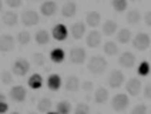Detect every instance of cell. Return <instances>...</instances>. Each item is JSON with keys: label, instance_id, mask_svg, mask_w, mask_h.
Returning <instances> with one entry per match:
<instances>
[{"label": "cell", "instance_id": "1", "mask_svg": "<svg viewBox=\"0 0 151 114\" xmlns=\"http://www.w3.org/2000/svg\"><path fill=\"white\" fill-rule=\"evenodd\" d=\"M87 67H88V71L96 76L99 74H103L107 69V60L101 56H91L88 58V63H87Z\"/></svg>", "mask_w": 151, "mask_h": 114}, {"label": "cell", "instance_id": "2", "mask_svg": "<svg viewBox=\"0 0 151 114\" xmlns=\"http://www.w3.org/2000/svg\"><path fill=\"white\" fill-rule=\"evenodd\" d=\"M20 20L26 27H32V26H36L40 22V16L33 9H26V10H23V13L20 16Z\"/></svg>", "mask_w": 151, "mask_h": 114}, {"label": "cell", "instance_id": "3", "mask_svg": "<svg viewBox=\"0 0 151 114\" xmlns=\"http://www.w3.org/2000/svg\"><path fill=\"white\" fill-rule=\"evenodd\" d=\"M150 44H151V39L147 33H143V32L137 33L134 36V39H133V46H134V49L138 50V51L147 50L150 47Z\"/></svg>", "mask_w": 151, "mask_h": 114}, {"label": "cell", "instance_id": "4", "mask_svg": "<svg viewBox=\"0 0 151 114\" xmlns=\"http://www.w3.org/2000/svg\"><path fill=\"white\" fill-rule=\"evenodd\" d=\"M130 104V97L124 94V93H118L116 94L113 100H111V107L117 111V113H121V111H124L127 107Z\"/></svg>", "mask_w": 151, "mask_h": 114}, {"label": "cell", "instance_id": "5", "mask_svg": "<svg viewBox=\"0 0 151 114\" xmlns=\"http://www.w3.org/2000/svg\"><path fill=\"white\" fill-rule=\"evenodd\" d=\"M29 70H30V63L26 58H17L16 61L13 63V66H12V71L17 77L26 76V74L29 73Z\"/></svg>", "mask_w": 151, "mask_h": 114}, {"label": "cell", "instance_id": "6", "mask_svg": "<svg viewBox=\"0 0 151 114\" xmlns=\"http://www.w3.org/2000/svg\"><path fill=\"white\" fill-rule=\"evenodd\" d=\"M124 80H126V76L121 70H113L110 73L109 79H107V83H109V86L111 89H118V87L123 86Z\"/></svg>", "mask_w": 151, "mask_h": 114}, {"label": "cell", "instance_id": "7", "mask_svg": "<svg viewBox=\"0 0 151 114\" xmlns=\"http://www.w3.org/2000/svg\"><path fill=\"white\" fill-rule=\"evenodd\" d=\"M70 61L73 64H83L87 58V53L83 47H73L70 50Z\"/></svg>", "mask_w": 151, "mask_h": 114}, {"label": "cell", "instance_id": "8", "mask_svg": "<svg viewBox=\"0 0 151 114\" xmlns=\"http://www.w3.org/2000/svg\"><path fill=\"white\" fill-rule=\"evenodd\" d=\"M16 46V39L10 34H1L0 36V51L1 53H9L14 49Z\"/></svg>", "mask_w": 151, "mask_h": 114}, {"label": "cell", "instance_id": "9", "mask_svg": "<svg viewBox=\"0 0 151 114\" xmlns=\"http://www.w3.org/2000/svg\"><path fill=\"white\" fill-rule=\"evenodd\" d=\"M9 96L10 98L13 100V101H17V103H23L27 97V91L23 86H13L12 90H10V93H9Z\"/></svg>", "mask_w": 151, "mask_h": 114}, {"label": "cell", "instance_id": "10", "mask_svg": "<svg viewBox=\"0 0 151 114\" xmlns=\"http://www.w3.org/2000/svg\"><path fill=\"white\" fill-rule=\"evenodd\" d=\"M141 82L138 80V79H130L128 82L126 83V91L128 93V96H131V97H137L138 94H140V91H141Z\"/></svg>", "mask_w": 151, "mask_h": 114}, {"label": "cell", "instance_id": "11", "mask_svg": "<svg viewBox=\"0 0 151 114\" xmlns=\"http://www.w3.org/2000/svg\"><path fill=\"white\" fill-rule=\"evenodd\" d=\"M118 64L126 69H131L135 64V56L131 51H123L118 57Z\"/></svg>", "mask_w": 151, "mask_h": 114}, {"label": "cell", "instance_id": "12", "mask_svg": "<svg viewBox=\"0 0 151 114\" xmlns=\"http://www.w3.org/2000/svg\"><path fill=\"white\" fill-rule=\"evenodd\" d=\"M51 34H53V39L57 41H64L68 37V29L64 25H56L53 27V30H51Z\"/></svg>", "mask_w": 151, "mask_h": 114}, {"label": "cell", "instance_id": "13", "mask_svg": "<svg viewBox=\"0 0 151 114\" xmlns=\"http://www.w3.org/2000/svg\"><path fill=\"white\" fill-rule=\"evenodd\" d=\"M40 12H42L43 16H46V17L54 16L56 12H57V3L56 1H51V0L43 1L42 4H40Z\"/></svg>", "mask_w": 151, "mask_h": 114}, {"label": "cell", "instance_id": "14", "mask_svg": "<svg viewBox=\"0 0 151 114\" xmlns=\"http://www.w3.org/2000/svg\"><path fill=\"white\" fill-rule=\"evenodd\" d=\"M86 44L91 49H96L101 44V34L97 30H91V32L87 34V39H86Z\"/></svg>", "mask_w": 151, "mask_h": 114}, {"label": "cell", "instance_id": "15", "mask_svg": "<svg viewBox=\"0 0 151 114\" xmlns=\"http://www.w3.org/2000/svg\"><path fill=\"white\" fill-rule=\"evenodd\" d=\"M70 34L73 36L74 40H80L86 34V23H83V22L74 23V25L71 26V29H70Z\"/></svg>", "mask_w": 151, "mask_h": 114}, {"label": "cell", "instance_id": "16", "mask_svg": "<svg viewBox=\"0 0 151 114\" xmlns=\"http://www.w3.org/2000/svg\"><path fill=\"white\" fill-rule=\"evenodd\" d=\"M81 87V84H80V79L77 77V76H68L67 79H66V83H64V89L67 90V91H71V93H74V91H78V89Z\"/></svg>", "mask_w": 151, "mask_h": 114}, {"label": "cell", "instance_id": "17", "mask_svg": "<svg viewBox=\"0 0 151 114\" xmlns=\"http://www.w3.org/2000/svg\"><path fill=\"white\" fill-rule=\"evenodd\" d=\"M86 23H87V26H90L91 29L99 27V25L101 23L100 13H99V12H96V10L88 12V13H87V16H86Z\"/></svg>", "mask_w": 151, "mask_h": 114}, {"label": "cell", "instance_id": "18", "mask_svg": "<svg viewBox=\"0 0 151 114\" xmlns=\"http://www.w3.org/2000/svg\"><path fill=\"white\" fill-rule=\"evenodd\" d=\"M76 13H77V4H76L74 1H67V3L63 4V7H61V14H63V17L70 19V17L74 16Z\"/></svg>", "mask_w": 151, "mask_h": 114}, {"label": "cell", "instance_id": "19", "mask_svg": "<svg viewBox=\"0 0 151 114\" xmlns=\"http://www.w3.org/2000/svg\"><path fill=\"white\" fill-rule=\"evenodd\" d=\"M1 22L4 23V26L13 27V26L17 25L19 16H17V13H14V12H4L3 16H1Z\"/></svg>", "mask_w": 151, "mask_h": 114}, {"label": "cell", "instance_id": "20", "mask_svg": "<svg viewBox=\"0 0 151 114\" xmlns=\"http://www.w3.org/2000/svg\"><path fill=\"white\" fill-rule=\"evenodd\" d=\"M109 100V91L106 87H99L94 91V101L97 104H106Z\"/></svg>", "mask_w": 151, "mask_h": 114}, {"label": "cell", "instance_id": "21", "mask_svg": "<svg viewBox=\"0 0 151 114\" xmlns=\"http://www.w3.org/2000/svg\"><path fill=\"white\" fill-rule=\"evenodd\" d=\"M117 29H118V25L117 22H114V20H106L104 23H103V34L104 36H113V34H116L117 33Z\"/></svg>", "mask_w": 151, "mask_h": 114}, {"label": "cell", "instance_id": "22", "mask_svg": "<svg viewBox=\"0 0 151 114\" xmlns=\"http://www.w3.org/2000/svg\"><path fill=\"white\" fill-rule=\"evenodd\" d=\"M141 19H143V16H141V13H140V10L138 9H133V10H130L128 13H127V23L131 26H135L138 25L140 22H141Z\"/></svg>", "mask_w": 151, "mask_h": 114}, {"label": "cell", "instance_id": "23", "mask_svg": "<svg viewBox=\"0 0 151 114\" xmlns=\"http://www.w3.org/2000/svg\"><path fill=\"white\" fill-rule=\"evenodd\" d=\"M47 87L53 91H57L61 87V77L59 74H50L47 77Z\"/></svg>", "mask_w": 151, "mask_h": 114}, {"label": "cell", "instance_id": "24", "mask_svg": "<svg viewBox=\"0 0 151 114\" xmlns=\"http://www.w3.org/2000/svg\"><path fill=\"white\" fill-rule=\"evenodd\" d=\"M27 84H29V87H30V89H33V90L42 89V86H43V77L40 76V74H37V73L32 74V76L29 77V80H27Z\"/></svg>", "mask_w": 151, "mask_h": 114}, {"label": "cell", "instance_id": "25", "mask_svg": "<svg viewBox=\"0 0 151 114\" xmlns=\"http://www.w3.org/2000/svg\"><path fill=\"white\" fill-rule=\"evenodd\" d=\"M34 39H36V43L40 44V46L49 44V41H50V33L47 32V30H44V29L37 30L36 36H34Z\"/></svg>", "mask_w": 151, "mask_h": 114}, {"label": "cell", "instance_id": "26", "mask_svg": "<svg viewBox=\"0 0 151 114\" xmlns=\"http://www.w3.org/2000/svg\"><path fill=\"white\" fill-rule=\"evenodd\" d=\"M64 57H66V53H64V50L63 49H53L50 51V60L53 63H61V61H64Z\"/></svg>", "mask_w": 151, "mask_h": 114}, {"label": "cell", "instance_id": "27", "mask_svg": "<svg viewBox=\"0 0 151 114\" xmlns=\"http://www.w3.org/2000/svg\"><path fill=\"white\" fill-rule=\"evenodd\" d=\"M103 50H104V53L110 57L117 56L118 54V46H117V43H114V41H106L104 46H103Z\"/></svg>", "mask_w": 151, "mask_h": 114}, {"label": "cell", "instance_id": "28", "mask_svg": "<svg viewBox=\"0 0 151 114\" xmlns=\"http://www.w3.org/2000/svg\"><path fill=\"white\" fill-rule=\"evenodd\" d=\"M116 37H117L118 43L127 44V43H130V40H131V32H130L128 29H121V30H118V33L116 34Z\"/></svg>", "mask_w": 151, "mask_h": 114}, {"label": "cell", "instance_id": "29", "mask_svg": "<svg viewBox=\"0 0 151 114\" xmlns=\"http://www.w3.org/2000/svg\"><path fill=\"white\" fill-rule=\"evenodd\" d=\"M51 108V100L49 97H43L39 100V103H37V110L40 111V113H49Z\"/></svg>", "mask_w": 151, "mask_h": 114}, {"label": "cell", "instance_id": "30", "mask_svg": "<svg viewBox=\"0 0 151 114\" xmlns=\"http://www.w3.org/2000/svg\"><path fill=\"white\" fill-rule=\"evenodd\" d=\"M70 111H71V104L67 100H61L57 103V106H56V113L57 114H70Z\"/></svg>", "mask_w": 151, "mask_h": 114}, {"label": "cell", "instance_id": "31", "mask_svg": "<svg viewBox=\"0 0 151 114\" xmlns=\"http://www.w3.org/2000/svg\"><path fill=\"white\" fill-rule=\"evenodd\" d=\"M16 40H17V43H19V44H22V46H27V44L30 43V40H32L30 33L26 32V30H23V32H19Z\"/></svg>", "mask_w": 151, "mask_h": 114}, {"label": "cell", "instance_id": "32", "mask_svg": "<svg viewBox=\"0 0 151 114\" xmlns=\"http://www.w3.org/2000/svg\"><path fill=\"white\" fill-rule=\"evenodd\" d=\"M111 6L113 9L118 12V13H123V12H126V9L128 7V3H127V0H113L111 1Z\"/></svg>", "mask_w": 151, "mask_h": 114}, {"label": "cell", "instance_id": "33", "mask_svg": "<svg viewBox=\"0 0 151 114\" xmlns=\"http://www.w3.org/2000/svg\"><path fill=\"white\" fill-rule=\"evenodd\" d=\"M150 63L148 61H141L140 64H138V69H137V73L138 76H141V77H145V76H148L150 74Z\"/></svg>", "mask_w": 151, "mask_h": 114}, {"label": "cell", "instance_id": "34", "mask_svg": "<svg viewBox=\"0 0 151 114\" xmlns=\"http://www.w3.org/2000/svg\"><path fill=\"white\" fill-rule=\"evenodd\" d=\"M74 114H90V106L86 103H80L76 106Z\"/></svg>", "mask_w": 151, "mask_h": 114}, {"label": "cell", "instance_id": "35", "mask_svg": "<svg viewBox=\"0 0 151 114\" xmlns=\"http://www.w3.org/2000/svg\"><path fill=\"white\" fill-rule=\"evenodd\" d=\"M0 80H1V83L3 84H10V83L13 82V74L12 73H9L7 70L6 71H1V74H0Z\"/></svg>", "mask_w": 151, "mask_h": 114}, {"label": "cell", "instance_id": "36", "mask_svg": "<svg viewBox=\"0 0 151 114\" xmlns=\"http://www.w3.org/2000/svg\"><path fill=\"white\" fill-rule=\"evenodd\" d=\"M130 114H148V108L145 104H137Z\"/></svg>", "mask_w": 151, "mask_h": 114}, {"label": "cell", "instance_id": "37", "mask_svg": "<svg viewBox=\"0 0 151 114\" xmlns=\"http://www.w3.org/2000/svg\"><path fill=\"white\" fill-rule=\"evenodd\" d=\"M33 61L36 66H44V63H46V58H44V56H43L42 53H34L33 54Z\"/></svg>", "mask_w": 151, "mask_h": 114}, {"label": "cell", "instance_id": "38", "mask_svg": "<svg viewBox=\"0 0 151 114\" xmlns=\"http://www.w3.org/2000/svg\"><path fill=\"white\" fill-rule=\"evenodd\" d=\"M6 4H7V7L10 9H19L22 7V0H6Z\"/></svg>", "mask_w": 151, "mask_h": 114}, {"label": "cell", "instance_id": "39", "mask_svg": "<svg viewBox=\"0 0 151 114\" xmlns=\"http://www.w3.org/2000/svg\"><path fill=\"white\" fill-rule=\"evenodd\" d=\"M81 89H83V91H86V93H91L93 89H94V86H93V83L91 82H86L81 84Z\"/></svg>", "mask_w": 151, "mask_h": 114}, {"label": "cell", "instance_id": "40", "mask_svg": "<svg viewBox=\"0 0 151 114\" xmlns=\"http://www.w3.org/2000/svg\"><path fill=\"white\" fill-rule=\"evenodd\" d=\"M144 97L147 98V100H151V83H147L145 86H144Z\"/></svg>", "mask_w": 151, "mask_h": 114}, {"label": "cell", "instance_id": "41", "mask_svg": "<svg viewBox=\"0 0 151 114\" xmlns=\"http://www.w3.org/2000/svg\"><path fill=\"white\" fill-rule=\"evenodd\" d=\"M7 110H9V104H7V101H3V103H0V114L7 113Z\"/></svg>", "mask_w": 151, "mask_h": 114}, {"label": "cell", "instance_id": "42", "mask_svg": "<svg viewBox=\"0 0 151 114\" xmlns=\"http://www.w3.org/2000/svg\"><path fill=\"white\" fill-rule=\"evenodd\" d=\"M144 22H145V25L148 26V27H151V10L145 13V16H144Z\"/></svg>", "mask_w": 151, "mask_h": 114}, {"label": "cell", "instance_id": "43", "mask_svg": "<svg viewBox=\"0 0 151 114\" xmlns=\"http://www.w3.org/2000/svg\"><path fill=\"white\" fill-rule=\"evenodd\" d=\"M3 101H6V96L0 93V103H3Z\"/></svg>", "mask_w": 151, "mask_h": 114}, {"label": "cell", "instance_id": "44", "mask_svg": "<svg viewBox=\"0 0 151 114\" xmlns=\"http://www.w3.org/2000/svg\"><path fill=\"white\" fill-rule=\"evenodd\" d=\"M1 9H3V3L0 1V12H1Z\"/></svg>", "mask_w": 151, "mask_h": 114}, {"label": "cell", "instance_id": "45", "mask_svg": "<svg viewBox=\"0 0 151 114\" xmlns=\"http://www.w3.org/2000/svg\"><path fill=\"white\" fill-rule=\"evenodd\" d=\"M12 114H20V113H17V111H13V113H12Z\"/></svg>", "mask_w": 151, "mask_h": 114}, {"label": "cell", "instance_id": "46", "mask_svg": "<svg viewBox=\"0 0 151 114\" xmlns=\"http://www.w3.org/2000/svg\"><path fill=\"white\" fill-rule=\"evenodd\" d=\"M47 114H57V113H51V111H49V113H47Z\"/></svg>", "mask_w": 151, "mask_h": 114}, {"label": "cell", "instance_id": "47", "mask_svg": "<svg viewBox=\"0 0 151 114\" xmlns=\"http://www.w3.org/2000/svg\"><path fill=\"white\" fill-rule=\"evenodd\" d=\"M96 114H101V113H96Z\"/></svg>", "mask_w": 151, "mask_h": 114}, {"label": "cell", "instance_id": "48", "mask_svg": "<svg viewBox=\"0 0 151 114\" xmlns=\"http://www.w3.org/2000/svg\"><path fill=\"white\" fill-rule=\"evenodd\" d=\"M30 114H33V113H30Z\"/></svg>", "mask_w": 151, "mask_h": 114}, {"label": "cell", "instance_id": "49", "mask_svg": "<svg viewBox=\"0 0 151 114\" xmlns=\"http://www.w3.org/2000/svg\"><path fill=\"white\" fill-rule=\"evenodd\" d=\"M150 114H151V113H150Z\"/></svg>", "mask_w": 151, "mask_h": 114}]
</instances>
